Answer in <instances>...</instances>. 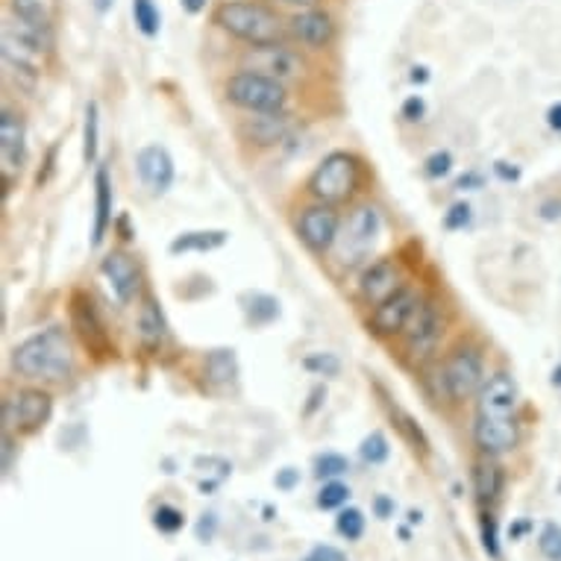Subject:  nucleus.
Masks as SVG:
<instances>
[{
	"instance_id": "nucleus-1",
	"label": "nucleus",
	"mask_w": 561,
	"mask_h": 561,
	"mask_svg": "<svg viewBox=\"0 0 561 561\" xmlns=\"http://www.w3.org/2000/svg\"><path fill=\"white\" fill-rule=\"evenodd\" d=\"M12 368L24 379H45V382H62L75 370V350L71 341L59 327L30 335L12 350Z\"/></svg>"
},
{
	"instance_id": "nucleus-2",
	"label": "nucleus",
	"mask_w": 561,
	"mask_h": 561,
	"mask_svg": "<svg viewBox=\"0 0 561 561\" xmlns=\"http://www.w3.org/2000/svg\"><path fill=\"white\" fill-rule=\"evenodd\" d=\"M215 24L250 47L279 45L286 33L279 15L256 0H227L215 10Z\"/></svg>"
},
{
	"instance_id": "nucleus-3",
	"label": "nucleus",
	"mask_w": 561,
	"mask_h": 561,
	"mask_svg": "<svg viewBox=\"0 0 561 561\" xmlns=\"http://www.w3.org/2000/svg\"><path fill=\"white\" fill-rule=\"evenodd\" d=\"M356 185H359V162L344 150L323 157L321 165L309 176V194L318 203H330V206L347 203L356 192Z\"/></svg>"
},
{
	"instance_id": "nucleus-4",
	"label": "nucleus",
	"mask_w": 561,
	"mask_h": 561,
	"mask_svg": "<svg viewBox=\"0 0 561 561\" xmlns=\"http://www.w3.org/2000/svg\"><path fill=\"white\" fill-rule=\"evenodd\" d=\"M227 98L239 110H248L253 115H262V112H286L288 103L286 83H279L274 77L256 75V71H244V68L227 80Z\"/></svg>"
},
{
	"instance_id": "nucleus-5",
	"label": "nucleus",
	"mask_w": 561,
	"mask_h": 561,
	"mask_svg": "<svg viewBox=\"0 0 561 561\" xmlns=\"http://www.w3.org/2000/svg\"><path fill=\"white\" fill-rule=\"evenodd\" d=\"M379 230H382V218H379L377 206H356L353 213H350L347 224L341 227V236L335 241V248H339V262L341 265H359L365 259L370 256V250L377 248L379 241Z\"/></svg>"
},
{
	"instance_id": "nucleus-6",
	"label": "nucleus",
	"mask_w": 561,
	"mask_h": 561,
	"mask_svg": "<svg viewBox=\"0 0 561 561\" xmlns=\"http://www.w3.org/2000/svg\"><path fill=\"white\" fill-rule=\"evenodd\" d=\"M442 382L447 388V397L450 400H470V397H479L482 386H485V362H482V353L470 344H461L447 356L442 368Z\"/></svg>"
},
{
	"instance_id": "nucleus-7",
	"label": "nucleus",
	"mask_w": 561,
	"mask_h": 561,
	"mask_svg": "<svg viewBox=\"0 0 561 561\" xmlns=\"http://www.w3.org/2000/svg\"><path fill=\"white\" fill-rule=\"evenodd\" d=\"M405 350H409V356L414 362H424L433 356L435 350H438V341L444 335V318L442 309L435 300H421V304L414 306L412 318L405 323Z\"/></svg>"
},
{
	"instance_id": "nucleus-8",
	"label": "nucleus",
	"mask_w": 561,
	"mask_h": 561,
	"mask_svg": "<svg viewBox=\"0 0 561 561\" xmlns=\"http://www.w3.org/2000/svg\"><path fill=\"white\" fill-rule=\"evenodd\" d=\"M54 412V397L42 388H21L19 394L3 400V430H21V433H36L47 424Z\"/></svg>"
},
{
	"instance_id": "nucleus-9",
	"label": "nucleus",
	"mask_w": 561,
	"mask_h": 561,
	"mask_svg": "<svg viewBox=\"0 0 561 561\" xmlns=\"http://www.w3.org/2000/svg\"><path fill=\"white\" fill-rule=\"evenodd\" d=\"M297 232H300V241L312 253H327V250L335 248V241L341 236V218L335 213V206H330V203L306 206L300 218H297Z\"/></svg>"
},
{
	"instance_id": "nucleus-10",
	"label": "nucleus",
	"mask_w": 561,
	"mask_h": 561,
	"mask_svg": "<svg viewBox=\"0 0 561 561\" xmlns=\"http://www.w3.org/2000/svg\"><path fill=\"white\" fill-rule=\"evenodd\" d=\"M244 71H256V75L274 77L279 83L286 80H295L304 71V59L286 47L283 42L279 45H265V47H250L244 54Z\"/></svg>"
},
{
	"instance_id": "nucleus-11",
	"label": "nucleus",
	"mask_w": 561,
	"mask_h": 561,
	"mask_svg": "<svg viewBox=\"0 0 561 561\" xmlns=\"http://www.w3.org/2000/svg\"><path fill=\"white\" fill-rule=\"evenodd\" d=\"M473 438H477L479 450L488 456H503V453L515 450L520 442L517 417L515 414H477Z\"/></svg>"
},
{
	"instance_id": "nucleus-12",
	"label": "nucleus",
	"mask_w": 561,
	"mask_h": 561,
	"mask_svg": "<svg viewBox=\"0 0 561 561\" xmlns=\"http://www.w3.org/2000/svg\"><path fill=\"white\" fill-rule=\"evenodd\" d=\"M24 159H27L24 118L10 106H3V112H0V165H3V176H12L15 171H21Z\"/></svg>"
},
{
	"instance_id": "nucleus-13",
	"label": "nucleus",
	"mask_w": 561,
	"mask_h": 561,
	"mask_svg": "<svg viewBox=\"0 0 561 561\" xmlns=\"http://www.w3.org/2000/svg\"><path fill=\"white\" fill-rule=\"evenodd\" d=\"M417 304H421V300H417V295H414L412 288L400 286L394 295L388 297V300L374 306V314H370V330L377 332V335H397V332H403Z\"/></svg>"
},
{
	"instance_id": "nucleus-14",
	"label": "nucleus",
	"mask_w": 561,
	"mask_h": 561,
	"mask_svg": "<svg viewBox=\"0 0 561 561\" xmlns=\"http://www.w3.org/2000/svg\"><path fill=\"white\" fill-rule=\"evenodd\" d=\"M101 274L106 279V286L112 288V295L118 297V304H129L138 295L141 271H138L136 259L127 256V253H110L101 262Z\"/></svg>"
},
{
	"instance_id": "nucleus-15",
	"label": "nucleus",
	"mask_w": 561,
	"mask_h": 561,
	"mask_svg": "<svg viewBox=\"0 0 561 561\" xmlns=\"http://www.w3.org/2000/svg\"><path fill=\"white\" fill-rule=\"evenodd\" d=\"M136 171L141 183L148 185L153 194H165L174 185V159L159 145H148V148L138 150Z\"/></svg>"
},
{
	"instance_id": "nucleus-16",
	"label": "nucleus",
	"mask_w": 561,
	"mask_h": 561,
	"mask_svg": "<svg viewBox=\"0 0 561 561\" xmlns=\"http://www.w3.org/2000/svg\"><path fill=\"white\" fill-rule=\"evenodd\" d=\"M288 30H291V36L300 45L314 47V50H321V47H327L335 38V21H332V15L318 10V7L295 12L291 21H288Z\"/></svg>"
},
{
	"instance_id": "nucleus-17",
	"label": "nucleus",
	"mask_w": 561,
	"mask_h": 561,
	"mask_svg": "<svg viewBox=\"0 0 561 561\" xmlns=\"http://www.w3.org/2000/svg\"><path fill=\"white\" fill-rule=\"evenodd\" d=\"M517 409V382L512 374L500 370L494 377L485 379V386L479 391L477 414H515Z\"/></svg>"
},
{
	"instance_id": "nucleus-18",
	"label": "nucleus",
	"mask_w": 561,
	"mask_h": 561,
	"mask_svg": "<svg viewBox=\"0 0 561 561\" xmlns=\"http://www.w3.org/2000/svg\"><path fill=\"white\" fill-rule=\"evenodd\" d=\"M397 288H400V271H397V265L391 259H379V262H374L370 267H365L359 291L370 306H379L382 300H388Z\"/></svg>"
},
{
	"instance_id": "nucleus-19",
	"label": "nucleus",
	"mask_w": 561,
	"mask_h": 561,
	"mask_svg": "<svg viewBox=\"0 0 561 561\" xmlns=\"http://www.w3.org/2000/svg\"><path fill=\"white\" fill-rule=\"evenodd\" d=\"M71 318H75L77 332L83 335L85 347L106 350V327H103L101 314H98L89 297L75 295V300H71Z\"/></svg>"
},
{
	"instance_id": "nucleus-20",
	"label": "nucleus",
	"mask_w": 561,
	"mask_h": 561,
	"mask_svg": "<svg viewBox=\"0 0 561 561\" xmlns=\"http://www.w3.org/2000/svg\"><path fill=\"white\" fill-rule=\"evenodd\" d=\"M112 227V180L106 165H98L94 174V227H92V248H101L106 232Z\"/></svg>"
},
{
	"instance_id": "nucleus-21",
	"label": "nucleus",
	"mask_w": 561,
	"mask_h": 561,
	"mask_svg": "<svg viewBox=\"0 0 561 561\" xmlns=\"http://www.w3.org/2000/svg\"><path fill=\"white\" fill-rule=\"evenodd\" d=\"M288 127H291V121H288L286 112H262V115H256V118H250L244 124V136L253 145L267 148V145L283 141L288 136Z\"/></svg>"
},
{
	"instance_id": "nucleus-22",
	"label": "nucleus",
	"mask_w": 561,
	"mask_h": 561,
	"mask_svg": "<svg viewBox=\"0 0 561 561\" xmlns=\"http://www.w3.org/2000/svg\"><path fill=\"white\" fill-rule=\"evenodd\" d=\"M12 19L24 21V24H33L38 30H47L54 33L56 12H59V3L56 0H10Z\"/></svg>"
},
{
	"instance_id": "nucleus-23",
	"label": "nucleus",
	"mask_w": 561,
	"mask_h": 561,
	"mask_svg": "<svg viewBox=\"0 0 561 561\" xmlns=\"http://www.w3.org/2000/svg\"><path fill=\"white\" fill-rule=\"evenodd\" d=\"M230 241V232L224 230H194L183 232L171 241V253L180 256V253H209V250L224 248Z\"/></svg>"
},
{
	"instance_id": "nucleus-24",
	"label": "nucleus",
	"mask_w": 561,
	"mask_h": 561,
	"mask_svg": "<svg viewBox=\"0 0 561 561\" xmlns=\"http://www.w3.org/2000/svg\"><path fill=\"white\" fill-rule=\"evenodd\" d=\"M138 339L148 350H159L165 341V318L157 300H145L141 312H138Z\"/></svg>"
},
{
	"instance_id": "nucleus-25",
	"label": "nucleus",
	"mask_w": 561,
	"mask_h": 561,
	"mask_svg": "<svg viewBox=\"0 0 561 561\" xmlns=\"http://www.w3.org/2000/svg\"><path fill=\"white\" fill-rule=\"evenodd\" d=\"M98 150H101V110L98 103H85V121H83V159L85 165L98 162Z\"/></svg>"
},
{
	"instance_id": "nucleus-26",
	"label": "nucleus",
	"mask_w": 561,
	"mask_h": 561,
	"mask_svg": "<svg viewBox=\"0 0 561 561\" xmlns=\"http://www.w3.org/2000/svg\"><path fill=\"white\" fill-rule=\"evenodd\" d=\"M473 482H477L479 500H497V494L503 491V470L491 461H482V465H477Z\"/></svg>"
},
{
	"instance_id": "nucleus-27",
	"label": "nucleus",
	"mask_w": 561,
	"mask_h": 561,
	"mask_svg": "<svg viewBox=\"0 0 561 561\" xmlns=\"http://www.w3.org/2000/svg\"><path fill=\"white\" fill-rule=\"evenodd\" d=\"M133 21L141 36H159V27H162V15H159V7L153 0H133Z\"/></svg>"
},
{
	"instance_id": "nucleus-28",
	"label": "nucleus",
	"mask_w": 561,
	"mask_h": 561,
	"mask_svg": "<svg viewBox=\"0 0 561 561\" xmlns=\"http://www.w3.org/2000/svg\"><path fill=\"white\" fill-rule=\"evenodd\" d=\"M206 374L213 382H230L236 377V353L232 350H213L206 356Z\"/></svg>"
},
{
	"instance_id": "nucleus-29",
	"label": "nucleus",
	"mask_w": 561,
	"mask_h": 561,
	"mask_svg": "<svg viewBox=\"0 0 561 561\" xmlns=\"http://www.w3.org/2000/svg\"><path fill=\"white\" fill-rule=\"evenodd\" d=\"M335 529H339L341 538L359 541L362 535H365V515H362V508H341L339 520H335Z\"/></svg>"
},
{
	"instance_id": "nucleus-30",
	"label": "nucleus",
	"mask_w": 561,
	"mask_h": 561,
	"mask_svg": "<svg viewBox=\"0 0 561 561\" xmlns=\"http://www.w3.org/2000/svg\"><path fill=\"white\" fill-rule=\"evenodd\" d=\"M248 318L250 323H271L274 318H279V304H276L274 297L267 295H253V304L248 306Z\"/></svg>"
},
{
	"instance_id": "nucleus-31",
	"label": "nucleus",
	"mask_w": 561,
	"mask_h": 561,
	"mask_svg": "<svg viewBox=\"0 0 561 561\" xmlns=\"http://www.w3.org/2000/svg\"><path fill=\"white\" fill-rule=\"evenodd\" d=\"M350 500V488L344 485V482H327V485L321 488V494H318V506L323 508V512H332V508H344L347 506Z\"/></svg>"
},
{
	"instance_id": "nucleus-32",
	"label": "nucleus",
	"mask_w": 561,
	"mask_h": 561,
	"mask_svg": "<svg viewBox=\"0 0 561 561\" xmlns=\"http://www.w3.org/2000/svg\"><path fill=\"white\" fill-rule=\"evenodd\" d=\"M362 459L368 461V465H382V461L388 459V453H391V447H388V438L382 433H370L365 442H362L359 447Z\"/></svg>"
},
{
	"instance_id": "nucleus-33",
	"label": "nucleus",
	"mask_w": 561,
	"mask_h": 561,
	"mask_svg": "<svg viewBox=\"0 0 561 561\" xmlns=\"http://www.w3.org/2000/svg\"><path fill=\"white\" fill-rule=\"evenodd\" d=\"M347 470L350 461L344 459V456H339V453H323V456L314 459V473L321 479H335L341 477V473H347Z\"/></svg>"
},
{
	"instance_id": "nucleus-34",
	"label": "nucleus",
	"mask_w": 561,
	"mask_h": 561,
	"mask_svg": "<svg viewBox=\"0 0 561 561\" xmlns=\"http://www.w3.org/2000/svg\"><path fill=\"white\" fill-rule=\"evenodd\" d=\"M153 526H157L162 535H174L185 526V517H183V512H180V508L159 506L157 512H153Z\"/></svg>"
},
{
	"instance_id": "nucleus-35",
	"label": "nucleus",
	"mask_w": 561,
	"mask_h": 561,
	"mask_svg": "<svg viewBox=\"0 0 561 561\" xmlns=\"http://www.w3.org/2000/svg\"><path fill=\"white\" fill-rule=\"evenodd\" d=\"M538 547L550 561H561V526L547 524L541 529V538H538Z\"/></svg>"
},
{
	"instance_id": "nucleus-36",
	"label": "nucleus",
	"mask_w": 561,
	"mask_h": 561,
	"mask_svg": "<svg viewBox=\"0 0 561 561\" xmlns=\"http://www.w3.org/2000/svg\"><path fill=\"white\" fill-rule=\"evenodd\" d=\"M304 368L314 370V374H321V377H335L341 370V362L335 359L332 353H312V356H306Z\"/></svg>"
},
{
	"instance_id": "nucleus-37",
	"label": "nucleus",
	"mask_w": 561,
	"mask_h": 561,
	"mask_svg": "<svg viewBox=\"0 0 561 561\" xmlns=\"http://www.w3.org/2000/svg\"><path fill=\"white\" fill-rule=\"evenodd\" d=\"M482 547L491 559H500V535L494 515H482Z\"/></svg>"
},
{
	"instance_id": "nucleus-38",
	"label": "nucleus",
	"mask_w": 561,
	"mask_h": 561,
	"mask_svg": "<svg viewBox=\"0 0 561 561\" xmlns=\"http://www.w3.org/2000/svg\"><path fill=\"white\" fill-rule=\"evenodd\" d=\"M453 168V157L447 153V150H438V153H433V157L426 159V176H433V180H438V176H447L450 174Z\"/></svg>"
},
{
	"instance_id": "nucleus-39",
	"label": "nucleus",
	"mask_w": 561,
	"mask_h": 561,
	"mask_svg": "<svg viewBox=\"0 0 561 561\" xmlns=\"http://www.w3.org/2000/svg\"><path fill=\"white\" fill-rule=\"evenodd\" d=\"M468 224H470L468 203H456V206H450V213L444 215V227H447V230H465Z\"/></svg>"
},
{
	"instance_id": "nucleus-40",
	"label": "nucleus",
	"mask_w": 561,
	"mask_h": 561,
	"mask_svg": "<svg viewBox=\"0 0 561 561\" xmlns=\"http://www.w3.org/2000/svg\"><path fill=\"white\" fill-rule=\"evenodd\" d=\"M304 561H347V556L335 547H314Z\"/></svg>"
},
{
	"instance_id": "nucleus-41",
	"label": "nucleus",
	"mask_w": 561,
	"mask_h": 561,
	"mask_svg": "<svg viewBox=\"0 0 561 561\" xmlns=\"http://www.w3.org/2000/svg\"><path fill=\"white\" fill-rule=\"evenodd\" d=\"M424 112H426V103H424V98H417V94H414V98H409V101L403 103V118L405 121H421V118H424Z\"/></svg>"
},
{
	"instance_id": "nucleus-42",
	"label": "nucleus",
	"mask_w": 561,
	"mask_h": 561,
	"mask_svg": "<svg viewBox=\"0 0 561 561\" xmlns=\"http://www.w3.org/2000/svg\"><path fill=\"white\" fill-rule=\"evenodd\" d=\"M12 456H15V438H12V430H3V473L12 470Z\"/></svg>"
},
{
	"instance_id": "nucleus-43",
	"label": "nucleus",
	"mask_w": 561,
	"mask_h": 561,
	"mask_svg": "<svg viewBox=\"0 0 561 561\" xmlns=\"http://www.w3.org/2000/svg\"><path fill=\"white\" fill-rule=\"evenodd\" d=\"M297 470H291V468H286L283 470V473H279V477H276V488H283V491H291V488L297 485Z\"/></svg>"
},
{
	"instance_id": "nucleus-44",
	"label": "nucleus",
	"mask_w": 561,
	"mask_h": 561,
	"mask_svg": "<svg viewBox=\"0 0 561 561\" xmlns=\"http://www.w3.org/2000/svg\"><path fill=\"white\" fill-rule=\"evenodd\" d=\"M547 124H550L552 129H559V133H561V103H552L550 112H547Z\"/></svg>"
},
{
	"instance_id": "nucleus-45",
	"label": "nucleus",
	"mask_w": 561,
	"mask_h": 561,
	"mask_svg": "<svg viewBox=\"0 0 561 561\" xmlns=\"http://www.w3.org/2000/svg\"><path fill=\"white\" fill-rule=\"evenodd\" d=\"M180 7H183L188 15H197V12L206 10V0H180Z\"/></svg>"
},
{
	"instance_id": "nucleus-46",
	"label": "nucleus",
	"mask_w": 561,
	"mask_h": 561,
	"mask_svg": "<svg viewBox=\"0 0 561 561\" xmlns=\"http://www.w3.org/2000/svg\"><path fill=\"white\" fill-rule=\"evenodd\" d=\"M215 524H218V520H215V515L209 517V526H206V520H201V526H197V535H201V541H209V538H213Z\"/></svg>"
},
{
	"instance_id": "nucleus-47",
	"label": "nucleus",
	"mask_w": 561,
	"mask_h": 561,
	"mask_svg": "<svg viewBox=\"0 0 561 561\" xmlns=\"http://www.w3.org/2000/svg\"><path fill=\"white\" fill-rule=\"evenodd\" d=\"M391 512H394V503L388 497H379L377 500V515L379 517H391Z\"/></svg>"
},
{
	"instance_id": "nucleus-48",
	"label": "nucleus",
	"mask_w": 561,
	"mask_h": 561,
	"mask_svg": "<svg viewBox=\"0 0 561 561\" xmlns=\"http://www.w3.org/2000/svg\"><path fill=\"white\" fill-rule=\"evenodd\" d=\"M283 3L297 7V10H312V7H318V0H283Z\"/></svg>"
},
{
	"instance_id": "nucleus-49",
	"label": "nucleus",
	"mask_w": 561,
	"mask_h": 561,
	"mask_svg": "<svg viewBox=\"0 0 561 561\" xmlns=\"http://www.w3.org/2000/svg\"><path fill=\"white\" fill-rule=\"evenodd\" d=\"M552 382H556V386H561V370H556V377H552Z\"/></svg>"
}]
</instances>
